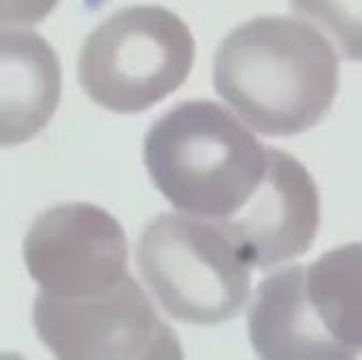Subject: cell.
<instances>
[{
  "mask_svg": "<svg viewBox=\"0 0 362 360\" xmlns=\"http://www.w3.org/2000/svg\"><path fill=\"white\" fill-rule=\"evenodd\" d=\"M215 91L254 130L291 137L317 126L339 91V54L302 20L260 16L219 44Z\"/></svg>",
  "mask_w": 362,
  "mask_h": 360,
  "instance_id": "1",
  "label": "cell"
},
{
  "mask_svg": "<svg viewBox=\"0 0 362 360\" xmlns=\"http://www.w3.org/2000/svg\"><path fill=\"white\" fill-rule=\"evenodd\" d=\"M144 161L174 209L217 223L239 211L258 187L267 148L223 107L191 100L150 126Z\"/></svg>",
  "mask_w": 362,
  "mask_h": 360,
  "instance_id": "2",
  "label": "cell"
},
{
  "mask_svg": "<svg viewBox=\"0 0 362 360\" xmlns=\"http://www.w3.org/2000/svg\"><path fill=\"white\" fill-rule=\"evenodd\" d=\"M360 243L265 278L247 332L265 360H349L362 349Z\"/></svg>",
  "mask_w": 362,
  "mask_h": 360,
  "instance_id": "3",
  "label": "cell"
},
{
  "mask_svg": "<svg viewBox=\"0 0 362 360\" xmlns=\"http://www.w3.org/2000/svg\"><path fill=\"white\" fill-rule=\"evenodd\" d=\"M189 26L158 5L126 7L89 33L78 57V83L100 107L141 113L172 95L191 74Z\"/></svg>",
  "mask_w": 362,
  "mask_h": 360,
  "instance_id": "4",
  "label": "cell"
},
{
  "mask_svg": "<svg viewBox=\"0 0 362 360\" xmlns=\"http://www.w3.org/2000/svg\"><path fill=\"white\" fill-rule=\"evenodd\" d=\"M137 265L170 317L193 325L235 319L250 298V265L213 221L187 213L154 217L137 243Z\"/></svg>",
  "mask_w": 362,
  "mask_h": 360,
  "instance_id": "5",
  "label": "cell"
},
{
  "mask_svg": "<svg viewBox=\"0 0 362 360\" xmlns=\"http://www.w3.org/2000/svg\"><path fill=\"white\" fill-rule=\"evenodd\" d=\"M33 325L61 360H180L182 345L133 276L87 298L37 293Z\"/></svg>",
  "mask_w": 362,
  "mask_h": 360,
  "instance_id": "6",
  "label": "cell"
},
{
  "mask_svg": "<svg viewBox=\"0 0 362 360\" xmlns=\"http://www.w3.org/2000/svg\"><path fill=\"white\" fill-rule=\"evenodd\" d=\"M24 263L44 296L87 298L128 276V241L105 209L89 202L59 204L30 223Z\"/></svg>",
  "mask_w": 362,
  "mask_h": 360,
  "instance_id": "7",
  "label": "cell"
},
{
  "mask_svg": "<svg viewBox=\"0 0 362 360\" xmlns=\"http://www.w3.org/2000/svg\"><path fill=\"white\" fill-rule=\"evenodd\" d=\"M319 189L288 152L267 148V168L239 211L215 226L256 269H274L306 254L319 233Z\"/></svg>",
  "mask_w": 362,
  "mask_h": 360,
  "instance_id": "8",
  "label": "cell"
},
{
  "mask_svg": "<svg viewBox=\"0 0 362 360\" xmlns=\"http://www.w3.org/2000/svg\"><path fill=\"white\" fill-rule=\"evenodd\" d=\"M61 100V61L37 33L0 30V148L37 137Z\"/></svg>",
  "mask_w": 362,
  "mask_h": 360,
  "instance_id": "9",
  "label": "cell"
},
{
  "mask_svg": "<svg viewBox=\"0 0 362 360\" xmlns=\"http://www.w3.org/2000/svg\"><path fill=\"white\" fill-rule=\"evenodd\" d=\"M291 9L330 33L345 59L360 61V0H291Z\"/></svg>",
  "mask_w": 362,
  "mask_h": 360,
  "instance_id": "10",
  "label": "cell"
},
{
  "mask_svg": "<svg viewBox=\"0 0 362 360\" xmlns=\"http://www.w3.org/2000/svg\"><path fill=\"white\" fill-rule=\"evenodd\" d=\"M59 0H0V26H33L46 20Z\"/></svg>",
  "mask_w": 362,
  "mask_h": 360,
  "instance_id": "11",
  "label": "cell"
}]
</instances>
